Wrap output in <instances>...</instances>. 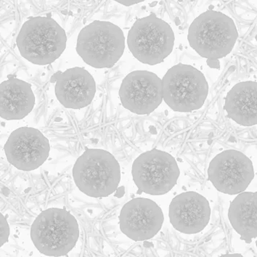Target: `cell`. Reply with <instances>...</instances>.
Returning a JSON list of instances; mask_svg holds the SVG:
<instances>
[{
  "instance_id": "obj_1",
  "label": "cell",
  "mask_w": 257,
  "mask_h": 257,
  "mask_svg": "<svg viewBox=\"0 0 257 257\" xmlns=\"http://www.w3.org/2000/svg\"><path fill=\"white\" fill-rule=\"evenodd\" d=\"M66 42L64 29L48 17H35L24 23L16 40L21 56L39 66L51 64L59 58Z\"/></svg>"
},
{
  "instance_id": "obj_2",
  "label": "cell",
  "mask_w": 257,
  "mask_h": 257,
  "mask_svg": "<svg viewBox=\"0 0 257 257\" xmlns=\"http://www.w3.org/2000/svg\"><path fill=\"white\" fill-rule=\"evenodd\" d=\"M238 33L235 23L221 12L208 11L196 18L188 31L190 47L206 59H220L230 54Z\"/></svg>"
},
{
  "instance_id": "obj_3",
  "label": "cell",
  "mask_w": 257,
  "mask_h": 257,
  "mask_svg": "<svg viewBox=\"0 0 257 257\" xmlns=\"http://www.w3.org/2000/svg\"><path fill=\"white\" fill-rule=\"evenodd\" d=\"M79 237L77 221L66 209H49L36 218L31 237L40 253L63 256L74 248Z\"/></svg>"
},
{
  "instance_id": "obj_4",
  "label": "cell",
  "mask_w": 257,
  "mask_h": 257,
  "mask_svg": "<svg viewBox=\"0 0 257 257\" xmlns=\"http://www.w3.org/2000/svg\"><path fill=\"white\" fill-rule=\"evenodd\" d=\"M73 177L83 193L93 198H103L118 188L121 171L110 153L101 149H87L75 163Z\"/></svg>"
},
{
  "instance_id": "obj_5",
  "label": "cell",
  "mask_w": 257,
  "mask_h": 257,
  "mask_svg": "<svg viewBox=\"0 0 257 257\" xmlns=\"http://www.w3.org/2000/svg\"><path fill=\"white\" fill-rule=\"evenodd\" d=\"M125 37L119 27L108 21H95L83 28L78 36L76 52L87 65L109 68L119 61Z\"/></svg>"
},
{
  "instance_id": "obj_6",
  "label": "cell",
  "mask_w": 257,
  "mask_h": 257,
  "mask_svg": "<svg viewBox=\"0 0 257 257\" xmlns=\"http://www.w3.org/2000/svg\"><path fill=\"white\" fill-rule=\"evenodd\" d=\"M175 40L169 24L151 14L133 24L128 32L127 45L137 60L154 66L162 63L171 54Z\"/></svg>"
},
{
  "instance_id": "obj_7",
  "label": "cell",
  "mask_w": 257,
  "mask_h": 257,
  "mask_svg": "<svg viewBox=\"0 0 257 257\" xmlns=\"http://www.w3.org/2000/svg\"><path fill=\"white\" fill-rule=\"evenodd\" d=\"M163 100L175 111L191 112L204 105L209 84L204 75L189 65H176L163 78Z\"/></svg>"
},
{
  "instance_id": "obj_8",
  "label": "cell",
  "mask_w": 257,
  "mask_h": 257,
  "mask_svg": "<svg viewBox=\"0 0 257 257\" xmlns=\"http://www.w3.org/2000/svg\"><path fill=\"white\" fill-rule=\"evenodd\" d=\"M132 174L140 191L161 196L168 193L176 185L180 172L173 156L154 149L137 158L133 164Z\"/></svg>"
},
{
  "instance_id": "obj_9",
  "label": "cell",
  "mask_w": 257,
  "mask_h": 257,
  "mask_svg": "<svg viewBox=\"0 0 257 257\" xmlns=\"http://www.w3.org/2000/svg\"><path fill=\"white\" fill-rule=\"evenodd\" d=\"M209 180L221 193L236 195L245 191L254 177L251 161L243 153L228 150L211 160Z\"/></svg>"
},
{
  "instance_id": "obj_10",
  "label": "cell",
  "mask_w": 257,
  "mask_h": 257,
  "mask_svg": "<svg viewBox=\"0 0 257 257\" xmlns=\"http://www.w3.org/2000/svg\"><path fill=\"white\" fill-rule=\"evenodd\" d=\"M119 97L128 110L138 115L149 114L162 102V80L150 71H133L122 81Z\"/></svg>"
},
{
  "instance_id": "obj_11",
  "label": "cell",
  "mask_w": 257,
  "mask_h": 257,
  "mask_svg": "<svg viewBox=\"0 0 257 257\" xmlns=\"http://www.w3.org/2000/svg\"><path fill=\"white\" fill-rule=\"evenodd\" d=\"M48 140L40 130L21 127L13 132L5 146L8 161L23 171L38 169L50 154Z\"/></svg>"
},
{
  "instance_id": "obj_12",
  "label": "cell",
  "mask_w": 257,
  "mask_h": 257,
  "mask_svg": "<svg viewBox=\"0 0 257 257\" xmlns=\"http://www.w3.org/2000/svg\"><path fill=\"white\" fill-rule=\"evenodd\" d=\"M164 219L157 203L148 198H134L122 208L120 228L128 238L143 241L155 236L162 229Z\"/></svg>"
},
{
  "instance_id": "obj_13",
  "label": "cell",
  "mask_w": 257,
  "mask_h": 257,
  "mask_svg": "<svg viewBox=\"0 0 257 257\" xmlns=\"http://www.w3.org/2000/svg\"><path fill=\"white\" fill-rule=\"evenodd\" d=\"M171 224L179 232L196 234L209 224L211 209L209 201L196 192H185L172 200L169 206Z\"/></svg>"
},
{
  "instance_id": "obj_14",
  "label": "cell",
  "mask_w": 257,
  "mask_h": 257,
  "mask_svg": "<svg viewBox=\"0 0 257 257\" xmlns=\"http://www.w3.org/2000/svg\"><path fill=\"white\" fill-rule=\"evenodd\" d=\"M96 92L95 79L84 68H70L56 76L55 95L65 108L88 106Z\"/></svg>"
},
{
  "instance_id": "obj_15",
  "label": "cell",
  "mask_w": 257,
  "mask_h": 257,
  "mask_svg": "<svg viewBox=\"0 0 257 257\" xmlns=\"http://www.w3.org/2000/svg\"><path fill=\"white\" fill-rule=\"evenodd\" d=\"M35 96L31 84L16 78L0 84V116L6 120H20L33 110Z\"/></svg>"
},
{
  "instance_id": "obj_16",
  "label": "cell",
  "mask_w": 257,
  "mask_h": 257,
  "mask_svg": "<svg viewBox=\"0 0 257 257\" xmlns=\"http://www.w3.org/2000/svg\"><path fill=\"white\" fill-rule=\"evenodd\" d=\"M257 83L244 81L230 89L224 109L227 116L238 124L250 126L257 123Z\"/></svg>"
},
{
  "instance_id": "obj_17",
  "label": "cell",
  "mask_w": 257,
  "mask_h": 257,
  "mask_svg": "<svg viewBox=\"0 0 257 257\" xmlns=\"http://www.w3.org/2000/svg\"><path fill=\"white\" fill-rule=\"evenodd\" d=\"M256 206V192H242L231 203L229 208L228 217L231 225L247 243H250L252 239L257 237Z\"/></svg>"
},
{
  "instance_id": "obj_18",
  "label": "cell",
  "mask_w": 257,
  "mask_h": 257,
  "mask_svg": "<svg viewBox=\"0 0 257 257\" xmlns=\"http://www.w3.org/2000/svg\"><path fill=\"white\" fill-rule=\"evenodd\" d=\"M10 235V227L7 219L0 213V248L7 243Z\"/></svg>"
},
{
  "instance_id": "obj_19",
  "label": "cell",
  "mask_w": 257,
  "mask_h": 257,
  "mask_svg": "<svg viewBox=\"0 0 257 257\" xmlns=\"http://www.w3.org/2000/svg\"><path fill=\"white\" fill-rule=\"evenodd\" d=\"M119 4L123 5L124 6H132L134 5L139 4V3H143L145 0H114Z\"/></svg>"
},
{
  "instance_id": "obj_20",
  "label": "cell",
  "mask_w": 257,
  "mask_h": 257,
  "mask_svg": "<svg viewBox=\"0 0 257 257\" xmlns=\"http://www.w3.org/2000/svg\"><path fill=\"white\" fill-rule=\"evenodd\" d=\"M207 64L211 68L219 69L220 68L219 59H207Z\"/></svg>"
},
{
  "instance_id": "obj_21",
  "label": "cell",
  "mask_w": 257,
  "mask_h": 257,
  "mask_svg": "<svg viewBox=\"0 0 257 257\" xmlns=\"http://www.w3.org/2000/svg\"><path fill=\"white\" fill-rule=\"evenodd\" d=\"M116 191L117 193H115V196L120 198V197L123 196V194H124V188H123V187H121V188H117Z\"/></svg>"
}]
</instances>
